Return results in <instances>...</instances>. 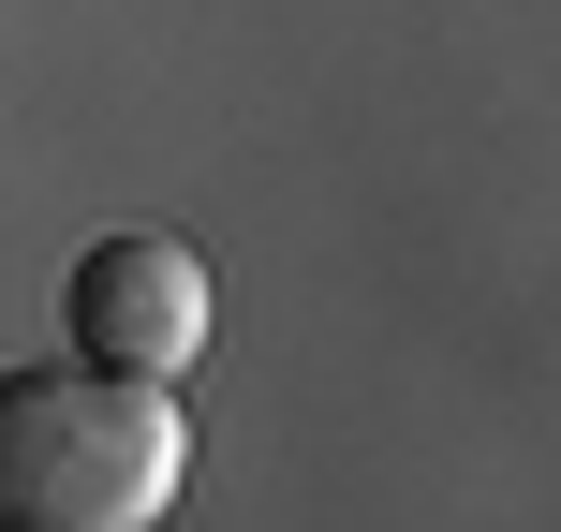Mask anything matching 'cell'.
Here are the masks:
<instances>
[{
    "instance_id": "obj_2",
    "label": "cell",
    "mask_w": 561,
    "mask_h": 532,
    "mask_svg": "<svg viewBox=\"0 0 561 532\" xmlns=\"http://www.w3.org/2000/svg\"><path fill=\"white\" fill-rule=\"evenodd\" d=\"M59 340H75L89 370H134V385H178V370L207 355V252L163 223H118L89 237L75 281H59Z\"/></svg>"
},
{
    "instance_id": "obj_1",
    "label": "cell",
    "mask_w": 561,
    "mask_h": 532,
    "mask_svg": "<svg viewBox=\"0 0 561 532\" xmlns=\"http://www.w3.org/2000/svg\"><path fill=\"white\" fill-rule=\"evenodd\" d=\"M178 474H193L178 385H134L89 355L0 370V532H148Z\"/></svg>"
}]
</instances>
